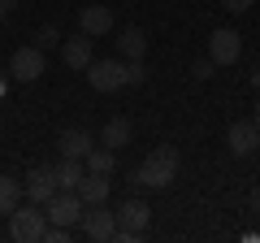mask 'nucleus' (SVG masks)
Listing matches in <instances>:
<instances>
[{
  "label": "nucleus",
  "instance_id": "22",
  "mask_svg": "<svg viewBox=\"0 0 260 243\" xmlns=\"http://www.w3.org/2000/svg\"><path fill=\"white\" fill-rule=\"evenodd\" d=\"M143 78H148V70H143L139 61H130V66H126V87H139Z\"/></svg>",
  "mask_w": 260,
  "mask_h": 243
},
{
  "label": "nucleus",
  "instance_id": "1",
  "mask_svg": "<svg viewBox=\"0 0 260 243\" xmlns=\"http://www.w3.org/2000/svg\"><path fill=\"white\" fill-rule=\"evenodd\" d=\"M174 178H178V152L174 148L148 152V157L139 161V169H135V183H139V187H152V191H165Z\"/></svg>",
  "mask_w": 260,
  "mask_h": 243
},
{
  "label": "nucleus",
  "instance_id": "10",
  "mask_svg": "<svg viewBox=\"0 0 260 243\" xmlns=\"http://www.w3.org/2000/svg\"><path fill=\"white\" fill-rule=\"evenodd\" d=\"M225 143H230L234 157H251V152L260 148V126H256V122H230Z\"/></svg>",
  "mask_w": 260,
  "mask_h": 243
},
{
  "label": "nucleus",
  "instance_id": "4",
  "mask_svg": "<svg viewBox=\"0 0 260 243\" xmlns=\"http://www.w3.org/2000/svg\"><path fill=\"white\" fill-rule=\"evenodd\" d=\"M83 200H78V191H56L52 200L44 204V213H48V222H56V226H74V222H83Z\"/></svg>",
  "mask_w": 260,
  "mask_h": 243
},
{
  "label": "nucleus",
  "instance_id": "3",
  "mask_svg": "<svg viewBox=\"0 0 260 243\" xmlns=\"http://www.w3.org/2000/svg\"><path fill=\"white\" fill-rule=\"evenodd\" d=\"M148 222H152V208L143 204V200H126V204L117 208V234H113V239H121V243L143 239Z\"/></svg>",
  "mask_w": 260,
  "mask_h": 243
},
{
  "label": "nucleus",
  "instance_id": "12",
  "mask_svg": "<svg viewBox=\"0 0 260 243\" xmlns=\"http://www.w3.org/2000/svg\"><path fill=\"white\" fill-rule=\"evenodd\" d=\"M61 61L70 70H87L95 61L91 56V35H74V39H61Z\"/></svg>",
  "mask_w": 260,
  "mask_h": 243
},
{
  "label": "nucleus",
  "instance_id": "18",
  "mask_svg": "<svg viewBox=\"0 0 260 243\" xmlns=\"http://www.w3.org/2000/svg\"><path fill=\"white\" fill-rule=\"evenodd\" d=\"M26 200V187H22L18 178H9V174H0V213H13V208Z\"/></svg>",
  "mask_w": 260,
  "mask_h": 243
},
{
  "label": "nucleus",
  "instance_id": "27",
  "mask_svg": "<svg viewBox=\"0 0 260 243\" xmlns=\"http://www.w3.org/2000/svg\"><path fill=\"white\" fill-rule=\"evenodd\" d=\"M251 122H256V126H260V100H256V117H251Z\"/></svg>",
  "mask_w": 260,
  "mask_h": 243
},
{
  "label": "nucleus",
  "instance_id": "13",
  "mask_svg": "<svg viewBox=\"0 0 260 243\" xmlns=\"http://www.w3.org/2000/svg\"><path fill=\"white\" fill-rule=\"evenodd\" d=\"M56 148H61V157H78V161H83L87 152L95 148V139H91V135L83 131V126H70V131H61V139H56Z\"/></svg>",
  "mask_w": 260,
  "mask_h": 243
},
{
  "label": "nucleus",
  "instance_id": "16",
  "mask_svg": "<svg viewBox=\"0 0 260 243\" xmlns=\"http://www.w3.org/2000/svg\"><path fill=\"white\" fill-rule=\"evenodd\" d=\"M117 52L126 56V61H143V52H148V35H143L139 26H126L117 35Z\"/></svg>",
  "mask_w": 260,
  "mask_h": 243
},
{
  "label": "nucleus",
  "instance_id": "20",
  "mask_svg": "<svg viewBox=\"0 0 260 243\" xmlns=\"http://www.w3.org/2000/svg\"><path fill=\"white\" fill-rule=\"evenodd\" d=\"M35 48H44V52L61 48V31H56V26H39V35H35Z\"/></svg>",
  "mask_w": 260,
  "mask_h": 243
},
{
  "label": "nucleus",
  "instance_id": "14",
  "mask_svg": "<svg viewBox=\"0 0 260 243\" xmlns=\"http://www.w3.org/2000/svg\"><path fill=\"white\" fill-rule=\"evenodd\" d=\"M109 191H113L109 174H91V169H87L83 183H78V200H83V204H104V200H109Z\"/></svg>",
  "mask_w": 260,
  "mask_h": 243
},
{
  "label": "nucleus",
  "instance_id": "23",
  "mask_svg": "<svg viewBox=\"0 0 260 243\" xmlns=\"http://www.w3.org/2000/svg\"><path fill=\"white\" fill-rule=\"evenodd\" d=\"M256 0H221V9H230V13H243V9H251Z\"/></svg>",
  "mask_w": 260,
  "mask_h": 243
},
{
  "label": "nucleus",
  "instance_id": "5",
  "mask_svg": "<svg viewBox=\"0 0 260 243\" xmlns=\"http://www.w3.org/2000/svg\"><path fill=\"white\" fill-rule=\"evenodd\" d=\"M83 234L87 239H113V234H117V213H109V208L104 204H87L83 208Z\"/></svg>",
  "mask_w": 260,
  "mask_h": 243
},
{
  "label": "nucleus",
  "instance_id": "8",
  "mask_svg": "<svg viewBox=\"0 0 260 243\" xmlns=\"http://www.w3.org/2000/svg\"><path fill=\"white\" fill-rule=\"evenodd\" d=\"M87 78H91L95 92H121L126 87V66L121 61H91L87 66Z\"/></svg>",
  "mask_w": 260,
  "mask_h": 243
},
{
  "label": "nucleus",
  "instance_id": "25",
  "mask_svg": "<svg viewBox=\"0 0 260 243\" xmlns=\"http://www.w3.org/2000/svg\"><path fill=\"white\" fill-rule=\"evenodd\" d=\"M5 13H9V0H0V22H5Z\"/></svg>",
  "mask_w": 260,
  "mask_h": 243
},
{
  "label": "nucleus",
  "instance_id": "9",
  "mask_svg": "<svg viewBox=\"0 0 260 243\" xmlns=\"http://www.w3.org/2000/svg\"><path fill=\"white\" fill-rule=\"evenodd\" d=\"M22 187H26V200L48 204V200L56 196V169H52V165H35V169L26 174V183H22Z\"/></svg>",
  "mask_w": 260,
  "mask_h": 243
},
{
  "label": "nucleus",
  "instance_id": "11",
  "mask_svg": "<svg viewBox=\"0 0 260 243\" xmlns=\"http://www.w3.org/2000/svg\"><path fill=\"white\" fill-rule=\"evenodd\" d=\"M78 26H83V35H91V39L109 35L113 31V9L109 5H87V9L78 13Z\"/></svg>",
  "mask_w": 260,
  "mask_h": 243
},
{
  "label": "nucleus",
  "instance_id": "26",
  "mask_svg": "<svg viewBox=\"0 0 260 243\" xmlns=\"http://www.w3.org/2000/svg\"><path fill=\"white\" fill-rule=\"evenodd\" d=\"M251 83H256V87H260V66H256V70H251Z\"/></svg>",
  "mask_w": 260,
  "mask_h": 243
},
{
  "label": "nucleus",
  "instance_id": "24",
  "mask_svg": "<svg viewBox=\"0 0 260 243\" xmlns=\"http://www.w3.org/2000/svg\"><path fill=\"white\" fill-rule=\"evenodd\" d=\"M251 213H260V187H251Z\"/></svg>",
  "mask_w": 260,
  "mask_h": 243
},
{
  "label": "nucleus",
  "instance_id": "17",
  "mask_svg": "<svg viewBox=\"0 0 260 243\" xmlns=\"http://www.w3.org/2000/svg\"><path fill=\"white\" fill-rule=\"evenodd\" d=\"M100 143L113 148V152H121L130 143V117H109V122H104V131H100Z\"/></svg>",
  "mask_w": 260,
  "mask_h": 243
},
{
  "label": "nucleus",
  "instance_id": "21",
  "mask_svg": "<svg viewBox=\"0 0 260 243\" xmlns=\"http://www.w3.org/2000/svg\"><path fill=\"white\" fill-rule=\"evenodd\" d=\"M213 70H217V61H213V56H204V61H195V66H191V74L204 83V78H213Z\"/></svg>",
  "mask_w": 260,
  "mask_h": 243
},
{
  "label": "nucleus",
  "instance_id": "7",
  "mask_svg": "<svg viewBox=\"0 0 260 243\" xmlns=\"http://www.w3.org/2000/svg\"><path fill=\"white\" fill-rule=\"evenodd\" d=\"M208 56H213L217 66H234V61H239V56H243V39L234 35L230 26L213 31V35H208Z\"/></svg>",
  "mask_w": 260,
  "mask_h": 243
},
{
  "label": "nucleus",
  "instance_id": "19",
  "mask_svg": "<svg viewBox=\"0 0 260 243\" xmlns=\"http://www.w3.org/2000/svg\"><path fill=\"white\" fill-rule=\"evenodd\" d=\"M83 165L91 169V174H113V165H117V152L100 143V148H91V152L83 157Z\"/></svg>",
  "mask_w": 260,
  "mask_h": 243
},
{
  "label": "nucleus",
  "instance_id": "15",
  "mask_svg": "<svg viewBox=\"0 0 260 243\" xmlns=\"http://www.w3.org/2000/svg\"><path fill=\"white\" fill-rule=\"evenodd\" d=\"M52 169H56V191H78V183H83V174H87V165L78 157H61Z\"/></svg>",
  "mask_w": 260,
  "mask_h": 243
},
{
  "label": "nucleus",
  "instance_id": "2",
  "mask_svg": "<svg viewBox=\"0 0 260 243\" xmlns=\"http://www.w3.org/2000/svg\"><path fill=\"white\" fill-rule=\"evenodd\" d=\"M44 226H48V213L30 200V204H18L9 213V234L18 243H35V239H44Z\"/></svg>",
  "mask_w": 260,
  "mask_h": 243
},
{
  "label": "nucleus",
  "instance_id": "6",
  "mask_svg": "<svg viewBox=\"0 0 260 243\" xmlns=\"http://www.w3.org/2000/svg\"><path fill=\"white\" fill-rule=\"evenodd\" d=\"M44 66H48V61H44V48H35V44H30V48H18V52H13L9 74L18 78V83H35V78L44 74Z\"/></svg>",
  "mask_w": 260,
  "mask_h": 243
}]
</instances>
